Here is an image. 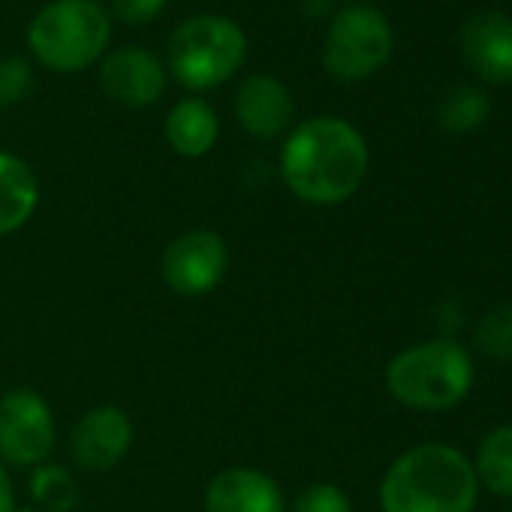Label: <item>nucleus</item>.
I'll use <instances>...</instances> for the list:
<instances>
[{
    "mask_svg": "<svg viewBox=\"0 0 512 512\" xmlns=\"http://www.w3.org/2000/svg\"><path fill=\"white\" fill-rule=\"evenodd\" d=\"M368 175V145L362 133L341 118H311L299 124L281 151V178L287 190L308 205L347 202Z\"/></svg>",
    "mask_w": 512,
    "mask_h": 512,
    "instance_id": "f257e3e1",
    "label": "nucleus"
},
{
    "mask_svg": "<svg viewBox=\"0 0 512 512\" xmlns=\"http://www.w3.org/2000/svg\"><path fill=\"white\" fill-rule=\"evenodd\" d=\"M476 470L452 446L425 443L398 455L380 482L383 512H473Z\"/></svg>",
    "mask_w": 512,
    "mask_h": 512,
    "instance_id": "f03ea898",
    "label": "nucleus"
},
{
    "mask_svg": "<svg viewBox=\"0 0 512 512\" xmlns=\"http://www.w3.org/2000/svg\"><path fill=\"white\" fill-rule=\"evenodd\" d=\"M473 386V362L455 341H425L398 353L386 368V389L413 410H449Z\"/></svg>",
    "mask_w": 512,
    "mask_h": 512,
    "instance_id": "7ed1b4c3",
    "label": "nucleus"
},
{
    "mask_svg": "<svg viewBox=\"0 0 512 512\" xmlns=\"http://www.w3.org/2000/svg\"><path fill=\"white\" fill-rule=\"evenodd\" d=\"M109 37V16L94 0H52L28 28L34 58L55 73H76L97 64Z\"/></svg>",
    "mask_w": 512,
    "mask_h": 512,
    "instance_id": "20e7f679",
    "label": "nucleus"
},
{
    "mask_svg": "<svg viewBox=\"0 0 512 512\" xmlns=\"http://www.w3.org/2000/svg\"><path fill=\"white\" fill-rule=\"evenodd\" d=\"M247 58L244 31L223 16H196L169 40V70L187 91H211L229 82Z\"/></svg>",
    "mask_w": 512,
    "mask_h": 512,
    "instance_id": "39448f33",
    "label": "nucleus"
},
{
    "mask_svg": "<svg viewBox=\"0 0 512 512\" xmlns=\"http://www.w3.org/2000/svg\"><path fill=\"white\" fill-rule=\"evenodd\" d=\"M392 25L371 7L341 10L326 34L323 64L338 82H362L374 76L392 55Z\"/></svg>",
    "mask_w": 512,
    "mask_h": 512,
    "instance_id": "423d86ee",
    "label": "nucleus"
},
{
    "mask_svg": "<svg viewBox=\"0 0 512 512\" xmlns=\"http://www.w3.org/2000/svg\"><path fill=\"white\" fill-rule=\"evenodd\" d=\"M55 440V413L37 389L22 386L0 398V461L13 467H37L49 461Z\"/></svg>",
    "mask_w": 512,
    "mask_h": 512,
    "instance_id": "0eeeda50",
    "label": "nucleus"
},
{
    "mask_svg": "<svg viewBox=\"0 0 512 512\" xmlns=\"http://www.w3.org/2000/svg\"><path fill=\"white\" fill-rule=\"evenodd\" d=\"M229 269V247L214 229H190L172 238L160 256L163 284L181 299L214 293Z\"/></svg>",
    "mask_w": 512,
    "mask_h": 512,
    "instance_id": "6e6552de",
    "label": "nucleus"
},
{
    "mask_svg": "<svg viewBox=\"0 0 512 512\" xmlns=\"http://www.w3.org/2000/svg\"><path fill=\"white\" fill-rule=\"evenodd\" d=\"M133 437L136 428L127 410L118 404H100L91 407L70 431V455L82 470H112L127 458Z\"/></svg>",
    "mask_w": 512,
    "mask_h": 512,
    "instance_id": "1a4fd4ad",
    "label": "nucleus"
},
{
    "mask_svg": "<svg viewBox=\"0 0 512 512\" xmlns=\"http://www.w3.org/2000/svg\"><path fill=\"white\" fill-rule=\"evenodd\" d=\"M103 94L127 109H145L157 103L166 91L163 64L145 49H121L109 55L100 67Z\"/></svg>",
    "mask_w": 512,
    "mask_h": 512,
    "instance_id": "9d476101",
    "label": "nucleus"
},
{
    "mask_svg": "<svg viewBox=\"0 0 512 512\" xmlns=\"http://www.w3.org/2000/svg\"><path fill=\"white\" fill-rule=\"evenodd\" d=\"M287 500L275 476L256 467H226L205 485V512H284Z\"/></svg>",
    "mask_w": 512,
    "mask_h": 512,
    "instance_id": "9b49d317",
    "label": "nucleus"
},
{
    "mask_svg": "<svg viewBox=\"0 0 512 512\" xmlns=\"http://www.w3.org/2000/svg\"><path fill=\"white\" fill-rule=\"evenodd\" d=\"M293 97L284 82L272 76H250L235 94V118L241 130L260 142L278 139L293 121Z\"/></svg>",
    "mask_w": 512,
    "mask_h": 512,
    "instance_id": "f8f14e48",
    "label": "nucleus"
},
{
    "mask_svg": "<svg viewBox=\"0 0 512 512\" xmlns=\"http://www.w3.org/2000/svg\"><path fill=\"white\" fill-rule=\"evenodd\" d=\"M464 61L494 85L512 82V19L503 13H479L461 28Z\"/></svg>",
    "mask_w": 512,
    "mask_h": 512,
    "instance_id": "ddd939ff",
    "label": "nucleus"
},
{
    "mask_svg": "<svg viewBox=\"0 0 512 512\" xmlns=\"http://www.w3.org/2000/svg\"><path fill=\"white\" fill-rule=\"evenodd\" d=\"M40 205V181L34 169L10 154L0 151V235L19 232Z\"/></svg>",
    "mask_w": 512,
    "mask_h": 512,
    "instance_id": "4468645a",
    "label": "nucleus"
},
{
    "mask_svg": "<svg viewBox=\"0 0 512 512\" xmlns=\"http://www.w3.org/2000/svg\"><path fill=\"white\" fill-rule=\"evenodd\" d=\"M217 136H220V121L214 109L199 97L181 100L166 118V142L181 157L190 160L205 157L217 145Z\"/></svg>",
    "mask_w": 512,
    "mask_h": 512,
    "instance_id": "2eb2a0df",
    "label": "nucleus"
},
{
    "mask_svg": "<svg viewBox=\"0 0 512 512\" xmlns=\"http://www.w3.org/2000/svg\"><path fill=\"white\" fill-rule=\"evenodd\" d=\"M476 473L488 491L512 500V425H500L485 434L476 458Z\"/></svg>",
    "mask_w": 512,
    "mask_h": 512,
    "instance_id": "dca6fc26",
    "label": "nucleus"
},
{
    "mask_svg": "<svg viewBox=\"0 0 512 512\" xmlns=\"http://www.w3.org/2000/svg\"><path fill=\"white\" fill-rule=\"evenodd\" d=\"M31 497L40 512H70L79 503V485L64 464L43 461L31 473Z\"/></svg>",
    "mask_w": 512,
    "mask_h": 512,
    "instance_id": "f3484780",
    "label": "nucleus"
},
{
    "mask_svg": "<svg viewBox=\"0 0 512 512\" xmlns=\"http://www.w3.org/2000/svg\"><path fill=\"white\" fill-rule=\"evenodd\" d=\"M488 118V97L473 85H458L443 94L437 121L446 133H470Z\"/></svg>",
    "mask_w": 512,
    "mask_h": 512,
    "instance_id": "a211bd4d",
    "label": "nucleus"
},
{
    "mask_svg": "<svg viewBox=\"0 0 512 512\" xmlns=\"http://www.w3.org/2000/svg\"><path fill=\"white\" fill-rule=\"evenodd\" d=\"M476 347L494 362H512V305H497L479 320Z\"/></svg>",
    "mask_w": 512,
    "mask_h": 512,
    "instance_id": "6ab92c4d",
    "label": "nucleus"
},
{
    "mask_svg": "<svg viewBox=\"0 0 512 512\" xmlns=\"http://www.w3.org/2000/svg\"><path fill=\"white\" fill-rule=\"evenodd\" d=\"M293 512H353V503L344 488L332 482H311L296 494Z\"/></svg>",
    "mask_w": 512,
    "mask_h": 512,
    "instance_id": "aec40b11",
    "label": "nucleus"
},
{
    "mask_svg": "<svg viewBox=\"0 0 512 512\" xmlns=\"http://www.w3.org/2000/svg\"><path fill=\"white\" fill-rule=\"evenodd\" d=\"M34 70L25 58H4L0 61V109H10L31 94Z\"/></svg>",
    "mask_w": 512,
    "mask_h": 512,
    "instance_id": "412c9836",
    "label": "nucleus"
},
{
    "mask_svg": "<svg viewBox=\"0 0 512 512\" xmlns=\"http://www.w3.org/2000/svg\"><path fill=\"white\" fill-rule=\"evenodd\" d=\"M166 10V0H115V16L127 25H148Z\"/></svg>",
    "mask_w": 512,
    "mask_h": 512,
    "instance_id": "4be33fe9",
    "label": "nucleus"
},
{
    "mask_svg": "<svg viewBox=\"0 0 512 512\" xmlns=\"http://www.w3.org/2000/svg\"><path fill=\"white\" fill-rule=\"evenodd\" d=\"M16 506L19 503H16V488H13L10 470L4 461H0V512H13Z\"/></svg>",
    "mask_w": 512,
    "mask_h": 512,
    "instance_id": "5701e85b",
    "label": "nucleus"
},
{
    "mask_svg": "<svg viewBox=\"0 0 512 512\" xmlns=\"http://www.w3.org/2000/svg\"><path fill=\"white\" fill-rule=\"evenodd\" d=\"M299 7L308 19H326L335 7V0H299Z\"/></svg>",
    "mask_w": 512,
    "mask_h": 512,
    "instance_id": "b1692460",
    "label": "nucleus"
},
{
    "mask_svg": "<svg viewBox=\"0 0 512 512\" xmlns=\"http://www.w3.org/2000/svg\"><path fill=\"white\" fill-rule=\"evenodd\" d=\"M13 512H40V509L37 506H16Z\"/></svg>",
    "mask_w": 512,
    "mask_h": 512,
    "instance_id": "393cba45",
    "label": "nucleus"
},
{
    "mask_svg": "<svg viewBox=\"0 0 512 512\" xmlns=\"http://www.w3.org/2000/svg\"><path fill=\"white\" fill-rule=\"evenodd\" d=\"M509 512H512V509H509Z\"/></svg>",
    "mask_w": 512,
    "mask_h": 512,
    "instance_id": "a878e982",
    "label": "nucleus"
}]
</instances>
